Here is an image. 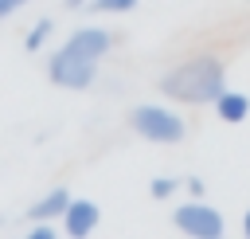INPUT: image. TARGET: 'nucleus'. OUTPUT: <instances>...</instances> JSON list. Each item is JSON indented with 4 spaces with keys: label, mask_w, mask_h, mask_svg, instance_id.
I'll use <instances>...</instances> for the list:
<instances>
[{
    "label": "nucleus",
    "mask_w": 250,
    "mask_h": 239,
    "mask_svg": "<svg viewBox=\"0 0 250 239\" xmlns=\"http://www.w3.org/2000/svg\"><path fill=\"white\" fill-rule=\"evenodd\" d=\"M113 35L105 27H74L62 47L47 59V78L62 90H86L98 78V63L102 55H109Z\"/></svg>",
    "instance_id": "nucleus-1"
},
{
    "label": "nucleus",
    "mask_w": 250,
    "mask_h": 239,
    "mask_svg": "<svg viewBox=\"0 0 250 239\" xmlns=\"http://www.w3.org/2000/svg\"><path fill=\"white\" fill-rule=\"evenodd\" d=\"M156 90L180 106H211L227 90V67L215 55H191L160 74Z\"/></svg>",
    "instance_id": "nucleus-2"
},
{
    "label": "nucleus",
    "mask_w": 250,
    "mask_h": 239,
    "mask_svg": "<svg viewBox=\"0 0 250 239\" xmlns=\"http://www.w3.org/2000/svg\"><path fill=\"white\" fill-rule=\"evenodd\" d=\"M129 125L137 137L152 141V145H176L184 141L188 133V121L172 110V106H160V102H145V106H133L129 110Z\"/></svg>",
    "instance_id": "nucleus-3"
},
{
    "label": "nucleus",
    "mask_w": 250,
    "mask_h": 239,
    "mask_svg": "<svg viewBox=\"0 0 250 239\" xmlns=\"http://www.w3.org/2000/svg\"><path fill=\"white\" fill-rule=\"evenodd\" d=\"M172 223H176V231H180V235H191V239H219V235L227 231L223 212H219V208H211L207 200H195V196L172 212Z\"/></svg>",
    "instance_id": "nucleus-4"
},
{
    "label": "nucleus",
    "mask_w": 250,
    "mask_h": 239,
    "mask_svg": "<svg viewBox=\"0 0 250 239\" xmlns=\"http://www.w3.org/2000/svg\"><path fill=\"white\" fill-rule=\"evenodd\" d=\"M98 223H102V208H98L94 200H82V196L74 200V196H70V204H66V212H62V235L82 239V235H94Z\"/></svg>",
    "instance_id": "nucleus-5"
},
{
    "label": "nucleus",
    "mask_w": 250,
    "mask_h": 239,
    "mask_svg": "<svg viewBox=\"0 0 250 239\" xmlns=\"http://www.w3.org/2000/svg\"><path fill=\"white\" fill-rule=\"evenodd\" d=\"M211 106H215L219 121H227V125H238V121H246V118H250V98H246L242 90H230V86H227Z\"/></svg>",
    "instance_id": "nucleus-6"
},
{
    "label": "nucleus",
    "mask_w": 250,
    "mask_h": 239,
    "mask_svg": "<svg viewBox=\"0 0 250 239\" xmlns=\"http://www.w3.org/2000/svg\"><path fill=\"white\" fill-rule=\"evenodd\" d=\"M66 204H70V192H66V188H51L47 196H39V200L27 208V219H62Z\"/></svg>",
    "instance_id": "nucleus-7"
},
{
    "label": "nucleus",
    "mask_w": 250,
    "mask_h": 239,
    "mask_svg": "<svg viewBox=\"0 0 250 239\" xmlns=\"http://www.w3.org/2000/svg\"><path fill=\"white\" fill-rule=\"evenodd\" d=\"M51 35H55V24L43 16V20H35V24H31V31L23 35V47H27V51H39V47H43Z\"/></svg>",
    "instance_id": "nucleus-8"
},
{
    "label": "nucleus",
    "mask_w": 250,
    "mask_h": 239,
    "mask_svg": "<svg viewBox=\"0 0 250 239\" xmlns=\"http://www.w3.org/2000/svg\"><path fill=\"white\" fill-rule=\"evenodd\" d=\"M176 188H180V180H176V176H152L148 196H152V200H172V196H176Z\"/></svg>",
    "instance_id": "nucleus-9"
},
{
    "label": "nucleus",
    "mask_w": 250,
    "mask_h": 239,
    "mask_svg": "<svg viewBox=\"0 0 250 239\" xmlns=\"http://www.w3.org/2000/svg\"><path fill=\"white\" fill-rule=\"evenodd\" d=\"M141 0H90L94 12H105V16H121V12H133Z\"/></svg>",
    "instance_id": "nucleus-10"
},
{
    "label": "nucleus",
    "mask_w": 250,
    "mask_h": 239,
    "mask_svg": "<svg viewBox=\"0 0 250 239\" xmlns=\"http://www.w3.org/2000/svg\"><path fill=\"white\" fill-rule=\"evenodd\" d=\"M184 188H188V196H195V200H203V196H207V180H203V176H188V180H184Z\"/></svg>",
    "instance_id": "nucleus-11"
},
{
    "label": "nucleus",
    "mask_w": 250,
    "mask_h": 239,
    "mask_svg": "<svg viewBox=\"0 0 250 239\" xmlns=\"http://www.w3.org/2000/svg\"><path fill=\"white\" fill-rule=\"evenodd\" d=\"M23 4H27V0H0V20H4V16H12V12H20Z\"/></svg>",
    "instance_id": "nucleus-12"
},
{
    "label": "nucleus",
    "mask_w": 250,
    "mask_h": 239,
    "mask_svg": "<svg viewBox=\"0 0 250 239\" xmlns=\"http://www.w3.org/2000/svg\"><path fill=\"white\" fill-rule=\"evenodd\" d=\"M242 235H246V239H250V208H246V212H242Z\"/></svg>",
    "instance_id": "nucleus-13"
},
{
    "label": "nucleus",
    "mask_w": 250,
    "mask_h": 239,
    "mask_svg": "<svg viewBox=\"0 0 250 239\" xmlns=\"http://www.w3.org/2000/svg\"><path fill=\"white\" fill-rule=\"evenodd\" d=\"M62 4H66V8H86L90 0H62Z\"/></svg>",
    "instance_id": "nucleus-14"
}]
</instances>
